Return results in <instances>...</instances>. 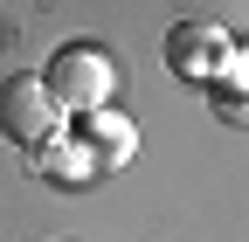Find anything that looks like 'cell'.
<instances>
[{"mask_svg": "<svg viewBox=\"0 0 249 242\" xmlns=\"http://www.w3.org/2000/svg\"><path fill=\"white\" fill-rule=\"evenodd\" d=\"M42 83H49V97L70 111V118H83V111H104V104H111L118 63H111V49H97V42H62V49L49 55Z\"/></svg>", "mask_w": 249, "mask_h": 242, "instance_id": "obj_1", "label": "cell"}, {"mask_svg": "<svg viewBox=\"0 0 249 242\" xmlns=\"http://www.w3.org/2000/svg\"><path fill=\"white\" fill-rule=\"evenodd\" d=\"M62 125H70V111L49 97L42 76H7L0 83V138L14 153H42L49 138H62Z\"/></svg>", "mask_w": 249, "mask_h": 242, "instance_id": "obj_2", "label": "cell"}, {"mask_svg": "<svg viewBox=\"0 0 249 242\" xmlns=\"http://www.w3.org/2000/svg\"><path fill=\"white\" fill-rule=\"evenodd\" d=\"M229 28H214V21H173L166 28V69L180 76V83H214L222 76V63H229Z\"/></svg>", "mask_w": 249, "mask_h": 242, "instance_id": "obj_3", "label": "cell"}, {"mask_svg": "<svg viewBox=\"0 0 249 242\" xmlns=\"http://www.w3.org/2000/svg\"><path fill=\"white\" fill-rule=\"evenodd\" d=\"M70 138L90 153V166H97V173H118L124 159L139 153V125H132L124 111H111V104H104V111H83Z\"/></svg>", "mask_w": 249, "mask_h": 242, "instance_id": "obj_4", "label": "cell"}, {"mask_svg": "<svg viewBox=\"0 0 249 242\" xmlns=\"http://www.w3.org/2000/svg\"><path fill=\"white\" fill-rule=\"evenodd\" d=\"M28 173L55 180V187H76V180H97V166H90V153L76 138H49L42 153H28Z\"/></svg>", "mask_w": 249, "mask_h": 242, "instance_id": "obj_5", "label": "cell"}, {"mask_svg": "<svg viewBox=\"0 0 249 242\" xmlns=\"http://www.w3.org/2000/svg\"><path fill=\"white\" fill-rule=\"evenodd\" d=\"M208 90H222V97H242V90H249V49H229V63H222V76H214Z\"/></svg>", "mask_w": 249, "mask_h": 242, "instance_id": "obj_6", "label": "cell"}, {"mask_svg": "<svg viewBox=\"0 0 249 242\" xmlns=\"http://www.w3.org/2000/svg\"><path fill=\"white\" fill-rule=\"evenodd\" d=\"M208 111H214V125L249 132V90H242V97H222V90H208Z\"/></svg>", "mask_w": 249, "mask_h": 242, "instance_id": "obj_7", "label": "cell"}]
</instances>
